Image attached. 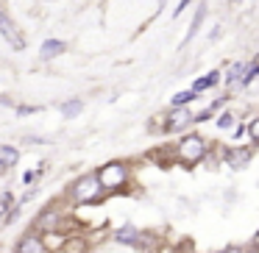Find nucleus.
I'll return each instance as SVG.
<instances>
[{"instance_id":"1","label":"nucleus","mask_w":259,"mask_h":253,"mask_svg":"<svg viewBox=\"0 0 259 253\" xmlns=\"http://www.w3.org/2000/svg\"><path fill=\"white\" fill-rule=\"evenodd\" d=\"M64 197H67L73 206H98V203H103L106 192L101 189L95 173H81L78 178H73V181L67 184Z\"/></svg>"},{"instance_id":"2","label":"nucleus","mask_w":259,"mask_h":253,"mask_svg":"<svg viewBox=\"0 0 259 253\" xmlns=\"http://www.w3.org/2000/svg\"><path fill=\"white\" fill-rule=\"evenodd\" d=\"M209 153H212V147H209V139L201 134H195V131H187V134L179 136V145L173 147V156L179 164H184V167H195V164L206 162Z\"/></svg>"},{"instance_id":"3","label":"nucleus","mask_w":259,"mask_h":253,"mask_svg":"<svg viewBox=\"0 0 259 253\" xmlns=\"http://www.w3.org/2000/svg\"><path fill=\"white\" fill-rule=\"evenodd\" d=\"M95 178H98V184H101V189L106 192V195H114V192H123L125 186L131 184L134 170H131V164L123 162V159H112V162L101 164V167L95 170Z\"/></svg>"},{"instance_id":"4","label":"nucleus","mask_w":259,"mask_h":253,"mask_svg":"<svg viewBox=\"0 0 259 253\" xmlns=\"http://www.w3.org/2000/svg\"><path fill=\"white\" fill-rule=\"evenodd\" d=\"M31 228L36 231V234H56V231H64L67 228V212L62 209V203L53 200L48 203V206L39 209V214L34 217V223H31Z\"/></svg>"},{"instance_id":"5","label":"nucleus","mask_w":259,"mask_h":253,"mask_svg":"<svg viewBox=\"0 0 259 253\" xmlns=\"http://www.w3.org/2000/svg\"><path fill=\"white\" fill-rule=\"evenodd\" d=\"M251 159H253V147H245V145H229L220 153V162L229 170H234V173L245 170L248 164H251Z\"/></svg>"},{"instance_id":"6","label":"nucleus","mask_w":259,"mask_h":253,"mask_svg":"<svg viewBox=\"0 0 259 253\" xmlns=\"http://www.w3.org/2000/svg\"><path fill=\"white\" fill-rule=\"evenodd\" d=\"M190 125H195V114L190 109H170L167 117H164V131L167 134H181V131L187 134Z\"/></svg>"},{"instance_id":"7","label":"nucleus","mask_w":259,"mask_h":253,"mask_svg":"<svg viewBox=\"0 0 259 253\" xmlns=\"http://www.w3.org/2000/svg\"><path fill=\"white\" fill-rule=\"evenodd\" d=\"M12 253H51L45 245V239H42V234H36L34 228H28L25 234L17 236V242H14V250Z\"/></svg>"},{"instance_id":"8","label":"nucleus","mask_w":259,"mask_h":253,"mask_svg":"<svg viewBox=\"0 0 259 253\" xmlns=\"http://www.w3.org/2000/svg\"><path fill=\"white\" fill-rule=\"evenodd\" d=\"M142 234H145V231L137 228L134 223H125V225H120V228L112 234V239L117 242V245H125V247L140 250V247H142Z\"/></svg>"},{"instance_id":"9","label":"nucleus","mask_w":259,"mask_h":253,"mask_svg":"<svg viewBox=\"0 0 259 253\" xmlns=\"http://www.w3.org/2000/svg\"><path fill=\"white\" fill-rule=\"evenodd\" d=\"M0 39L9 42L14 50H23V47H25V39L20 36V28L14 25V20L9 17L6 12H0Z\"/></svg>"},{"instance_id":"10","label":"nucleus","mask_w":259,"mask_h":253,"mask_svg":"<svg viewBox=\"0 0 259 253\" xmlns=\"http://www.w3.org/2000/svg\"><path fill=\"white\" fill-rule=\"evenodd\" d=\"M64 53H67V42L56 39V36H48V39L39 45V59L42 62H53V59L64 56Z\"/></svg>"},{"instance_id":"11","label":"nucleus","mask_w":259,"mask_h":253,"mask_svg":"<svg viewBox=\"0 0 259 253\" xmlns=\"http://www.w3.org/2000/svg\"><path fill=\"white\" fill-rule=\"evenodd\" d=\"M220 78H223V70H209L206 75H198V78L192 81V86H190V89L195 92V95H203V92L214 89V86L220 84Z\"/></svg>"},{"instance_id":"12","label":"nucleus","mask_w":259,"mask_h":253,"mask_svg":"<svg viewBox=\"0 0 259 253\" xmlns=\"http://www.w3.org/2000/svg\"><path fill=\"white\" fill-rule=\"evenodd\" d=\"M203 20H206V3H203L201 0V6L195 9V12H192V23H190V28H187V36L184 39H181V45H179V50H184L187 45H190L192 39H195L198 36V28H201L203 25Z\"/></svg>"},{"instance_id":"13","label":"nucleus","mask_w":259,"mask_h":253,"mask_svg":"<svg viewBox=\"0 0 259 253\" xmlns=\"http://www.w3.org/2000/svg\"><path fill=\"white\" fill-rule=\"evenodd\" d=\"M251 67V62H234L229 70H226V75H223V84H226V89H240V81H242V75H245V70Z\"/></svg>"},{"instance_id":"14","label":"nucleus","mask_w":259,"mask_h":253,"mask_svg":"<svg viewBox=\"0 0 259 253\" xmlns=\"http://www.w3.org/2000/svg\"><path fill=\"white\" fill-rule=\"evenodd\" d=\"M20 147L14 145H0V173H6V170H14L20 164Z\"/></svg>"},{"instance_id":"15","label":"nucleus","mask_w":259,"mask_h":253,"mask_svg":"<svg viewBox=\"0 0 259 253\" xmlns=\"http://www.w3.org/2000/svg\"><path fill=\"white\" fill-rule=\"evenodd\" d=\"M59 112H62L64 120H75L81 112H84V100H81V97H70V100L59 103Z\"/></svg>"},{"instance_id":"16","label":"nucleus","mask_w":259,"mask_h":253,"mask_svg":"<svg viewBox=\"0 0 259 253\" xmlns=\"http://www.w3.org/2000/svg\"><path fill=\"white\" fill-rule=\"evenodd\" d=\"M198 95L192 89H184V92H176L173 97H170V109H190V103H195Z\"/></svg>"},{"instance_id":"17","label":"nucleus","mask_w":259,"mask_h":253,"mask_svg":"<svg viewBox=\"0 0 259 253\" xmlns=\"http://www.w3.org/2000/svg\"><path fill=\"white\" fill-rule=\"evenodd\" d=\"M214 125H218L220 131H229L231 125H237V117H234V112H229V109H223V112H218V117H214Z\"/></svg>"},{"instance_id":"18","label":"nucleus","mask_w":259,"mask_h":253,"mask_svg":"<svg viewBox=\"0 0 259 253\" xmlns=\"http://www.w3.org/2000/svg\"><path fill=\"white\" fill-rule=\"evenodd\" d=\"M253 78H259V62H251V67L245 70V75H242V81H240V89L251 86V84H253Z\"/></svg>"},{"instance_id":"19","label":"nucleus","mask_w":259,"mask_h":253,"mask_svg":"<svg viewBox=\"0 0 259 253\" xmlns=\"http://www.w3.org/2000/svg\"><path fill=\"white\" fill-rule=\"evenodd\" d=\"M9 209H14V195L9 189H3L0 192V217H6Z\"/></svg>"},{"instance_id":"20","label":"nucleus","mask_w":259,"mask_h":253,"mask_svg":"<svg viewBox=\"0 0 259 253\" xmlns=\"http://www.w3.org/2000/svg\"><path fill=\"white\" fill-rule=\"evenodd\" d=\"M248 139H251L253 145H259V114L248 123Z\"/></svg>"},{"instance_id":"21","label":"nucleus","mask_w":259,"mask_h":253,"mask_svg":"<svg viewBox=\"0 0 259 253\" xmlns=\"http://www.w3.org/2000/svg\"><path fill=\"white\" fill-rule=\"evenodd\" d=\"M212 253H251V247H245V245H226V247L212 250Z\"/></svg>"},{"instance_id":"22","label":"nucleus","mask_w":259,"mask_h":253,"mask_svg":"<svg viewBox=\"0 0 259 253\" xmlns=\"http://www.w3.org/2000/svg\"><path fill=\"white\" fill-rule=\"evenodd\" d=\"M14 112H17L20 117H28V114H36V112H42V106H14Z\"/></svg>"},{"instance_id":"23","label":"nucleus","mask_w":259,"mask_h":253,"mask_svg":"<svg viewBox=\"0 0 259 253\" xmlns=\"http://www.w3.org/2000/svg\"><path fill=\"white\" fill-rule=\"evenodd\" d=\"M248 134V123H237V128H234V139H240V136H245Z\"/></svg>"},{"instance_id":"24","label":"nucleus","mask_w":259,"mask_h":253,"mask_svg":"<svg viewBox=\"0 0 259 253\" xmlns=\"http://www.w3.org/2000/svg\"><path fill=\"white\" fill-rule=\"evenodd\" d=\"M190 3H192V0H181L179 6H176V12H173V17H176V20H179V17H181V12H184V9H187V6H190Z\"/></svg>"},{"instance_id":"25","label":"nucleus","mask_w":259,"mask_h":253,"mask_svg":"<svg viewBox=\"0 0 259 253\" xmlns=\"http://www.w3.org/2000/svg\"><path fill=\"white\" fill-rule=\"evenodd\" d=\"M248 247H251V253H256V250H259V228H256V234L251 236V245H248Z\"/></svg>"},{"instance_id":"26","label":"nucleus","mask_w":259,"mask_h":253,"mask_svg":"<svg viewBox=\"0 0 259 253\" xmlns=\"http://www.w3.org/2000/svg\"><path fill=\"white\" fill-rule=\"evenodd\" d=\"M34 178H36V173H25L23 175V184H34Z\"/></svg>"},{"instance_id":"27","label":"nucleus","mask_w":259,"mask_h":253,"mask_svg":"<svg viewBox=\"0 0 259 253\" xmlns=\"http://www.w3.org/2000/svg\"><path fill=\"white\" fill-rule=\"evenodd\" d=\"M3 100H6V97H0V103H3Z\"/></svg>"},{"instance_id":"28","label":"nucleus","mask_w":259,"mask_h":253,"mask_svg":"<svg viewBox=\"0 0 259 253\" xmlns=\"http://www.w3.org/2000/svg\"><path fill=\"white\" fill-rule=\"evenodd\" d=\"M234 3H240V0H234Z\"/></svg>"}]
</instances>
